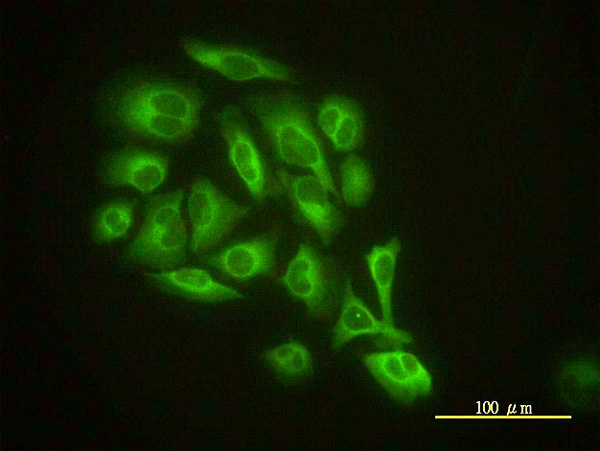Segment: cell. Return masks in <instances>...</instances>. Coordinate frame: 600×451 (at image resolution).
<instances>
[{"mask_svg": "<svg viewBox=\"0 0 600 451\" xmlns=\"http://www.w3.org/2000/svg\"><path fill=\"white\" fill-rule=\"evenodd\" d=\"M133 213V205L127 200H115L104 205L94 222L96 239L111 242L124 237L133 224Z\"/></svg>", "mask_w": 600, "mask_h": 451, "instance_id": "18", "label": "cell"}, {"mask_svg": "<svg viewBox=\"0 0 600 451\" xmlns=\"http://www.w3.org/2000/svg\"><path fill=\"white\" fill-rule=\"evenodd\" d=\"M250 212L249 206L230 199L211 180L197 178L188 196L191 250L202 254L214 248Z\"/></svg>", "mask_w": 600, "mask_h": 451, "instance_id": "4", "label": "cell"}, {"mask_svg": "<svg viewBox=\"0 0 600 451\" xmlns=\"http://www.w3.org/2000/svg\"><path fill=\"white\" fill-rule=\"evenodd\" d=\"M203 96L194 86L138 80L125 84L110 100L111 110L137 111L200 123Z\"/></svg>", "mask_w": 600, "mask_h": 451, "instance_id": "6", "label": "cell"}, {"mask_svg": "<svg viewBox=\"0 0 600 451\" xmlns=\"http://www.w3.org/2000/svg\"><path fill=\"white\" fill-rule=\"evenodd\" d=\"M362 335L378 337L381 344H391L396 348H401V345L413 340L407 331L375 318L365 303L355 294L349 277L344 287L340 314L333 328L332 348L339 349Z\"/></svg>", "mask_w": 600, "mask_h": 451, "instance_id": "11", "label": "cell"}, {"mask_svg": "<svg viewBox=\"0 0 600 451\" xmlns=\"http://www.w3.org/2000/svg\"><path fill=\"white\" fill-rule=\"evenodd\" d=\"M565 376L572 379L577 385L588 386L595 384L598 375L594 364L587 361L571 365L565 371Z\"/></svg>", "mask_w": 600, "mask_h": 451, "instance_id": "21", "label": "cell"}, {"mask_svg": "<svg viewBox=\"0 0 600 451\" xmlns=\"http://www.w3.org/2000/svg\"><path fill=\"white\" fill-rule=\"evenodd\" d=\"M149 278L159 287L202 302H221L243 298L233 287L220 283L202 268L181 267L152 273Z\"/></svg>", "mask_w": 600, "mask_h": 451, "instance_id": "13", "label": "cell"}, {"mask_svg": "<svg viewBox=\"0 0 600 451\" xmlns=\"http://www.w3.org/2000/svg\"><path fill=\"white\" fill-rule=\"evenodd\" d=\"M215 120L226 143L229 161L251 198L260 206L267 198H279L277 178L256 145L241 107L229 104L215 114Z\"/></svg>", "mask_w": 600, "mask_h": 451, "instance_id": "3", "label": "cell"}, {"mask_svg": "<svg viewBox=\"0 0 600 451\" xmlns=\"http://www.w3.org/2000/svg\"><path fill=\"white\" fill-rule=\"evenodd\" d=\"M399 251L400 242L398 238L392 237L385 244L373 247L366 255L369 274L375 284L382 311V321L388 325H395L391 298Z\"/></svg>", "mask_w": 600, "mask_h": 451, "instance_id": "15", "label": "cell"}, {"mask_svg": "<svg viewBox=\"0 0 600 451\" xmlns=\"http://www.w3.org/2000/svg\"><path fill=\"white\" fill-rule=\"evenodd\" d=\"M244 104L256 117L282 162L311 170L329 193L341 200L304 99L281 89L252 93Z\"/></svg>", "mask_w": 600, "mask_h": 451, "instance_id": "1", "label": "cell"}, {"mask_svg": "<svg viewBox=\"0 0 600 451\" xmlns=\"http://www.w3.org/2000/svg\"><path fill=\"white\" fill-rule=\"evenodd\" d=\"M185 53L202 67L236 82L267 79L296 83L297 73L290 66L242 46L207 44L196 40L183 42Z\"/></svg>", "mask_w": 600, "mask_h": 451, "instance_id": "5", "label": "cell"}, {"mask_svg": "<svg viewBox=\"0 0 600 451\" xmlns=\"http://www.w3.org/2000/svg\"><path fill=\"white\" fill-rule=\"evenodd\" d=\"M276 178L281 196L290 202L300 222L310 226L329 245L345 223L342 212L329 199V191L314 174L294 175L279 169Z\"/></svg>", "mask_w": 600, "mask_h": 451, "instance_id": "8", "label": "cell"}, {"mask_svg": "<svg viewBox=\"0 0 600 451\" xmlns=\"http://www.w3.org/2000/svg\"><path fill=\"white\" fill-rule=\"evenodd\" d=\"M281 282L315 318L328 316L337 304V282L329 262L309 243H301Z\"/></svg>", "mask_w": 600, "mask_h": 451, "instance_id": "7", "label": "cell"}, {"mask_svg": "<svg viewBox=\"0 0 600 451\" xmlns=\"http://www.w3.org/2000/svg\"><path fill=\"white\" fill-rule=\"evenodd\" d=\"M340 197L345 204L360 208L374 191V178L369 164L356 154H348L340 166Z\"/></svg>", "mask_w": 600, "mask_h": 451, "instance_id": "16", "label": "cell"}, {"mask_svg": "<svg viewBox=\"0 0 600 451\" xmlns=\"http://www.w3.org/2000/svg\"><path fill=\"white\" fill-rule=\"evenodd\" d=\"M280 231L274 228L259 236L232 244L204 261L237 281H248L275 273V253Z\"/></svg>", "mask_w": 600, "mask_h": 451, "instance_id": "10", "label": "cell"}, {"mask_svg": "<svg viewBox=\"0 0 600 451\" xmlns=\"http://www.w3.org/2000/svg\"><path fill=\"white\" fill-rule=\"evenodd\" d=\"M111 114L121 127L132 134L172 144L189 139L199 126L179 118L158 117L137 111L111 110Z\"/></svg>", "mask_w": 600, "mask_h": 451, "instance_id": "14", "label": "cell"}, {"mask_svg": "<svg viewBox=\"0 0 600 451\" xmlns=\"http://www.w3.org/2000/svg\"><path fill=\"white\" fill-rule=\"evenodd\" d=\"M263 358L279 376L288 380L309 375L313 370L310 351L294 339L266 350Z\"/></svg>", "mask_w": 600, "mask_h": 451, "instance_id": "17", "label": "cell"}, {"mask_svg": "<svg viewBox=\"0 0 600 451\" xmlns=\"http://www.w3.org/2000/svg\"><path fill=\"white\" fill-rule=\"evenodd\" d=\"M361 360L375 380L398 401L410 403L432 390L426 367L417 356L401 348L366 353Z\"/></svg>", "mask_w": 600, "mask_h": 451, "instance_id": "9", "label": "cell"}, {"mask_svg": "<svg viewBox=\"0 0 600 451\" xmlns=\"http://www.w3.org/2000/svg\"><path fill=\"white\" fill-rule=\"evenodd\" d=\"M184 194V189H178L149 200L142 226L128 248L131 259L158 269L183 261L188 242L181 215Z\"/></svg>", "mask_w": 600, "mask_h": 451, "instance_id": "2", "label": "cell"}, {"mask_svg": "<svg viewBox=\"0 0 600 451\" xmlns=\"http://www.w3.org/2000/svg\"><path fill=\"white\" fill-rule=\"evenodd\" d=\"M350 98L331 95L324 98L318 109L317 121L323 134L330 140L348 107Z\"/></svg>", "mask_w": 600, "mask_h": 451, "instance_id": "20", "label": "cell"}, {"mask_svg": "<svg viewBox=\"0 0 600 451\" xmlns=\"http://www.w3.org/2000/svg\"><path fill=\"white\" fill-rule=\"evenodd\" d=\"M331 142L340 152H351L364 144L365 117L361 105L356 100L350 98Z\"/></svg>", "mask_w": 600, "mask_h": 451, "instance_id": "19", "label": "cell"}, {"mask_svg": "<svg viewBox=\"0 0 600 451\" xmlns=\"http://www.w3.org/2000/svg\"><path fill=\"white\" fill-rule=\"evenodd\" d=\"M169 159L165 154L126 148L111 156L104 166V179L111 186H129L151 193L166 180Z\"/></svg>", "mask_w": 600, "mask_h": 451, "instance_id": "12", "label": "cell"}]
</instances>
